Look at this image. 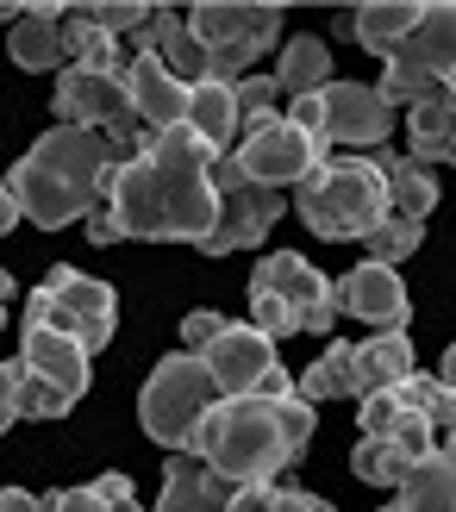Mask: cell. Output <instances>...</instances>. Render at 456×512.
<instances>
[{
  "label": "cell",
  "instance_id": "d6986e66",
  "mask_svg": "<svg viewBox=\"0 0 456 512\" xmlns=\"http://www.w3.org/2000/svg\"><path fill=\"white\" fill-rule=\"evenodd\" d=\"M182 125L194 132V144L207 150V157H232V144H238V107H232V82H194L188 88V113Z\"/></svg>",
  "mask_w": 456,
  "mask_h": 512
},
{
  "label": "cell",
  "instance_id": "83f0119b",
  "mask_svg": "<svg viewBox=\"0 0 456 512\" xmlns=\"http://www.w3.org/2000/svg\"><path fill=\"white\" fill-rule=\"evenodd\" d=\"M419 238H425V219H407V213H382V219H375V225H369V232H363L357 244L369 250L363 263L400 269V263H407V256L419 250Z\"/></svg>",
  "mask_w": 456,
  "mask_h": 512
},
{
  "label": "cell",
  "instance_id": "9c48e42d",
  "mask_svg": "<svg viewBox=\"0 0 456 512\" xmlns=\"http://www.w3.org/2000/svg\"><path fill=\"white\" fill-rule=\"evenodd\" d=\"M232 163L250 175V182H263V188H294L307 169H319V163H325V138L300 132V125H288L282 113H269L263 125L238 132Z\"/></svg>",
  "mask_w": 456,
  "mask_h": 512
},
{
  "label": "cell",
  "instance_id": "6da1fadb",
  "mask_svg": "<svg viewBox=\"0 0 456 512\" xmlns=\"http://www.w3.org/2000/svg\"><path fill=\"white\" fill-rule=\"evenodd\" d=\"M213 157L194 144L188 125H169V132H150L138 157L113 163L107 175V207L119 238L138 244H200L219 219V194L207 182Z\"/></svg>",
  "mask_w": 456,
  "mask_h": 512
},
{
  "label": "cell",
  "instance_id": "ac0fdd59",
  "mask_svg": "<svg viewBox=\"0 0 456 512\" xmlns=\"http://www.w3.org/2000/svg\"><path fill=\"white\" fill-rule=\"evenodd\" d=\"M125 100H132V113L144 119V132H169V125H182V113H188V82H175L150 50H138V57L125 63Z\"/></svg>",
  "mask_w": 456,
  "mask_h": 512
},
{
  "label": "cell",
  "instance_id": "ab89813d",
  "mask_svg": "<svg viewBox=\"0 0 456 512\" xmlns=\"http://www.w3.org/2000/svg\"><path fill=\"white\" fill-rule=\"evenodd\" d=\"M275 512H332V500H319L307 488H275Z\"/></svg>",
  "mask_w": 456,
  "mask_h": 512
},
{
  "label": "cell",
  "instance_id": "1f68e13d",
  "mask_svg": "<svg viewBox=\"0 0 456 512\" xmlns=\"http://www.w3.org/2000/svg\"><path fill=\"white\" fill-rule=\"evenodd\" d=\"M7 406H13V419H63L75 400H69L63 388H50V381H38L32 369H25V381L7 394Z\"/></svg>",
  "mask_w": 456,
  "mask_h": 512
},
{
  "label": "cell",
  "instance_id": "f6af8a7d",
  "mask_svg": "<svg viewBox=\"0 0 456 512\" xmlns=\"http://www.w3.org/2000/svg\"><path fill=\"white\" fill-rule=\"evenodd\" d=\"M13 225H19V200L7 194V182H0V232H13Z\"/></svg>",
  "mask_w": 456,
  "mask_h": 512
},
{
  "label": "cell",
  "instance_id": "3957f363",
  "mask_svg": "<svg viewBox=\"0 0 456 512\" xmlns=\"http://www.w3.org/2000/svg\"><path fill=\"white\" fill-rule=\"evenodd\" d=\"M188 456H200L219 481H275V469L294 463L282 444V400H257V394L213 400L194 425Z\"/></svg>",
  "mask_w": 456,
  "mask_h": 512
},
{
  "label": "cell",
  "instance_id": "7dc6e473",
  "mask_svg": "<svg viewBox=\"0 0 456 512\" xmlns=\"http://www.w3.org/2000/svg\"><path fill=\"white\" fill-rule=\"evenodd\" d=\"M7 425H13V406H7V400H0V431H7Z\"/></svg>",
  "mask_w": 456,
  "mask_h": 512
},
{
  "label": "cell",
  "instance_id": "836d02e7",
  "mask_svg": "<svg viewBox=\"0 0 456 512\" xmlns=\"http://www.w3.org/2000/svg\"><path fill=\"white\" fill-rule=\"evenodd\" d=\"M313 425H319V413H313V406L307 400H282V444H288V456H294V463H300V456H307V444H313Z\"/></svg>",
  "mask_w": 456,
  "mask_h": 512
},
{
  "label": "cell",
  "instance_id": "52a82bcc",
  "mask_svg": "<svg viewBox=\"0 0 456 512\" xmlns=\"http://www.w3.org/2000/svg\"><path fill=\"white\" fill-rule=\"evenodd\" d=\"M25 325H50V331H63V338H75L94 356V350H107L113 331H119V294L100 275H82V269L63 263V269L44 275V288L32 300H25Z\"/></svg>",
  "mask_w": 456,
  "mask_h": 512
},
{
  "label": "cell",
  "instance_id": "e575fe53",
  "mask_svg": "<svg viewBox=\"0 0 456 512\" xmlns=\"http://www.w3.org/2000/svg\"><path fill=\"white\" fill-rule=\"evenodd\" d=\"M250 325H257L269 344H275V338H294V331H300L294 313H288V306L275 300V294H250Z\"/></svg>",
  "mask_w": 456,
  "mask_h": 512
},
{
  "label": "cell",
  "instance_id": "ee69618b",
  "mask_svg": "<svg viewBox=\"0 0 456 512\" xmlns=\"http://www.w3.org/2000/svg\"><path fill=\"white\" fill-rule=\"evenodd\" d=\"M19 381H25V363H19V356H13V363H0V400H7Z\"/></svg>",
  "mask_w": 456,
  "mask_h": 512
},
{
  "label": "cell",
  "instance_id": "60d3db41",
  "mask_svg": "<svg viewBox=\"0 0 456 512\" xmlns=\"http://www.w3.org/2000/svg\"><path fill=\"white\" fill-rule=\"evenodd\" d=\"M94 494L107 500V506H119V500H138V494H132V475H119V469H107V475H100V481H94Z\"/></svg>",
  "mask_w": 456,
  "mask_h": 512
},
{
  "label": "cell",
  "instance_id": "ba28073f",
  "mask_svg": "<svg viewBox=\"0 0 456 512\" xmlns=\"http://www.w3.org/2000/svg\"><path fill=\"white\" fill-rule=\"evenodd\" d=\"M207 182H213V194H219V219H213V232L194 244V250H207V256H232V250L263 244V238H269V225L288 213L282 188L250 182V175H244L232 157H219V163L207 169Z\"/></svg>",
  "mask_w": 456,
  "mask_h": 512
},
{
  "label": "cell",
  "instance_id": "30bf717a",
  "mask_svg": "<svg viewBox=\"0 0 456 512\" xmlns=\"http://www.w3.org/2000/svg\"><path fill=\"white\" fill-rule=\"evenodd\" d=\"M250 294H275L294 313L300 331H332L338 325V300L332 281H325L300 250H269L257 269H250Z\"/></svg>",
  "mask_w": 456,
  "mask_h": 512
},
{
  "label": "cell",
  "instance_id": "b9f144b4",
  "mask_svg": "<svg viewBox=\"0 0 456 512\" xmlns=\"http://www.w3.org/2000/svg\"><path fill=\"white\" fill-rule=\"evenodd\" d=\"M88 244H119V232H113L107 207H94V213H88Z\"/></svg>",
  "mask_w": 456,
  "mask_h": 512
},
{
  "label": "cell",
  "instance_id": "7c38bea8",
  "mask_svg": "<svg viewBox=\"0 0 456 512\" xmlns=\"http://www.w3.org/2000/svg\"><path fill=\"white\" fill-rule=\"evenodd\" d=\"M50 113L63 125H82V132H107L119 113H132V100H125V69L63 63L57 69V94H50Z\"/></svg>",
  "mask_w": 456,
  "mask_h": 512
},
{
  "label": "cell",
  "instance_id": "74e56055",
  "mask_svg": "<svg viewBox=\"0 0 456 512\" xmlns=\"http://www.w3.org/2000/svg\"><path fill=\"white\" fill-rule=\"evenodd\" d=\"M38 506H44V512H113L94 488H57V494H38Z\"/></svg>",
  "mask_w": 456,
  "mask_h": 512
},
{
  "label": "cell",
  "instance_id": "8fae6325",
  "mask_svg": "<svg viewBox=\"0 0 456 512\" xmlns=\"http://www.w3.org/2000/svg\"><path fill=\"white\" fill-rule=\"evenodd\" d=\"M394 125H400V113L369 82H338L332 75V82L319 88V132H325V144H350V150L369 157V150L388 144Z\"/></svg>",
  "mask_w": 456,
  "mask_h": 512
},
{
  "label": "cell",
  "instance_id": "8992f818",
  "mask_svg": "<svg viewBox=\"0 0 456 512\" xmlns=\"http://www.w3.org/2000/svg\"><path fill=\"white\" fill-rule=\"evenodd\" d=\"M213 400H219V388H213V375L200 369V356H194V350L163 356V363L150 369L144 394H138L144 438H150V444H163L169 456H188L194 425H200V413H207Z\"/></svg>",
  "mask_w": 456,
  "mask_h": 512
},
{
  "label": "cell",
  "instance_id": "8d00e7d4",
  "mask_svg": "<svg viewBox=\"0 0 456 512\" xmlns=\"http://www.w3.org/2000/svg\"><path fill=\"white\" fill-rule=\"evenodd\" d=\"M225 512H275V481H232Z\"/></svg>",
  "mask_w": 456,
  "mask_h": 512
},
{
  "label": "cell",
  "instance_id": "e0dca14e",
  "mask_svg": "<svg viewBox=\"0 0 456 512\" xmlns=\"http://www.w3.org/2000/svg\"><path fill=\"white\" fill-rule=\"evenodd\" d=\"M450 57H456V7L432 0L419 7V25L388 50V69H413V75H432V82H450Z\"/></svg>",
  "mask_w": 456,
  "mask_h": 512
},
{
  "label": "cell",
  "instance_id": "4316f807",
  "mask_svg": "<svg viewBox=\"0 0 456 512\" xmlns=\"http://www.w3.org/2000/svg\"><path fill=\"white\" fill-rule=\"evenodd\" d=\"M275 75V88L282 94H319L325 82H332V50H325V38H288L282 44V63L269 69Z\"/></svg>",
  "mask_w": 456,
  "mask_h": 512
},
{
  "label": "cell",
  "instance_id": "ffe728a7",
  "mask_svg": "<svg viewBox=\"0 0 456 512\" xmlns=\"http://www.w3.org/2000/svg\"><path fill=\"white\" fill-rule=\"evenodd\" d=\"M394 506L400 512H456V469H450V444L425 450L419 463H407V475L394 481Z\"/></svg>",
  "mask_w": 456,
  "mask_h": 512
},
{
  "label": "cell",
  "instance_id": "9a60e30c",
  "mask_svg": "<svg viewBox=\"0 0 456 512\" xmlns=\"http://www.w3.org/2000/svg\"><path fill=\"white\" fill-rule=\"evenodd\" d=\"M19 363L32 369L38 381H50V388H63L69 400H82L88 394V363L94 356L75 344V338H63V331H50V325H19Z\"/></svg>",
  "mask_w": 456,
  "mask_h": 512
},
{
  "label": "cell",
  "instance_id": "f35d334b",
  "mask_svg": "<svg viewBox=\"0 0 456 512\" xmlns=\"http://www.w3.org/2000/svg\"><path fill=\"white\" fill-rule=\"evenodd\" d=\"M219 313H213V306H200V313H188L182 319V338H188V350H200V344H207V338H219Z\"/></svg>",
  "mask_w": 456,
  "mask_h": 512
},
{
  "label": "cell",
  "instance_id": "7402d4cb",
  "mask_svg": "<svg viewBox=\"0 0 456 512\" xmlns=\"http://www.w3.org/2000/svg\"><path fill=\"white\" fill-rule=\"evenodd\" d=\"M369 163H375V175H382V188H388V213L425 219V213L438 207V182H432V169H425V163L394 157V150H369Z\"/></svg>",
  "mask_w": 456,
  "mask_h": 512
},
{
  "label": "cell",
  "instance_id": "681fc988",
  "mask_svg": "<svg viewBox=\"0 0 456 512\" xmlns=\"http://www.w3.org/2000/svg\"><path fill=\"white\" fill-rule=\"evenodd\" d=\"M382 512H400V506H382Z\"/></svg>",
  "mask_w": 456,
  "mask_h": 512
},
{
  "label": "cell",
  "instance_id": "5b68a950",
  "mask_svg": "<svg viewBox=\"0 0 456 512\" xmlns=\"http://www.w3.org/2000/svg\"><path fill=\"white\" fill-rule=\"evenodd\" d=\"M194 44L207 50V82H238V75L263 57V50L282 38V7H263V0H200L182 13Z\"/></svg>",
  "mask_w": 456,
  "mask_h": 512
},
{
  "label": "cell",
  "instance_id": "484cf974",
  "mask_svg": "<svg viewBox=\"0 0 456 512\" xmlns=\"http://www.w3.org/2000/svg\"><path fill=\"white\" fill-rule=\"evenodd\" d=\"M344 19H350V38H357L363 50H375V57L388 63V50H394V44L419 25V0H369V7L344 13Z\"/></svg>",
  "mask_w": 456,
  "mask_h": 512
},
{
  "label": "cell",
  "instance_id": "277c9868",
  "mask_svg": "<svg viewBox=\"0 0 456 512\" xmlns=\"http://www.w3.org/2000/svg\"><path fill=\"white\" fill-rule=\"evenodd\" d=\"M294 213L332 244H357L388 213V188L369 157H325L294 182Z\"/></svg>",
  "mask_w": 456,
  "mask_h": 512
},
{
  "label": "cell",
  "instance_id": "d590c367",
  "mask_svg": "<svg viewBox=\"0 0 456 512\" xmlns=\"http://www.w3.org/2000/svg\"><path fill=\"white\" fill-rule=\"evenodd\" d=\"M400 419H407V413L394 406V394H388V388H382V394H363V413H357L363 438H388V431H394Z\"/></svg>",
  "mask_w": 456,
  "mask_h": 512
},
{
  "label": "cell",
  "instance_id": "f546056e",
  "mask_svg": "<svg viewBox=\"0 0 456 512\" xmlns=\"http://www.w3.org/2000/svg\"><path fill=\"white\" fill-rule=\"evenodd\" d=\"M350 475L369 481V488H394V481L407 475V456H400L388 438H363L357 450H350Z\"/></svg>",
  "mask_w": 456,
  "mask_h": 512
},
{
  "label": "cell",
  "instance_id": "bcb514c9",
  "mask_svg": "<svg viewBox=\"0 0 456 512\" xmlns=\"http://www.w3.org/2000/svg\"><path fill=\"white\" fill-rule=\"evenodd\" d=\"M7 294H13V275H7V269H0V300H7Z\"/></svg>",
  "mask_w": 456,
  "mask_h": 512
},
{
  "label": "cell",
  "instance_id": "5bb4252c",
  "mask_svg": "<svg viewBox=\"0 0 456 512\" xmlns=\"http://www.w3.org/2000/svg\"><path fill=\"white\" fill-rule=\"evenodd\" d=\"M332 300H338V313L363 319L369 331H400L407 325V281H400V269L357 263L344 281H332Z\"/></svg>",
  "mask_w": 456,
  "mask_h": 512
},
{
  "label": "cell",
  "instance_id": "c3c4849f",
  "mask_svg": "<svg viewBox=\"0 0 456 512\" xmlns=\"http://www.w3.org/2000/svg\"><path fill=\"white\" fill-rule=\"evenodd\" d=\"M113 512H144V506H138V500H119V506H113Z\"/></svg>",
  "mask_w": 456,
  "mask_h": 512
},
{
  "label": "cell",
  "instance_id": "4dcf8cb0",
  "mask_svg": "<svg viewBox=\"0 0 456 512\" xmlns=\"http://www.w3.org/2000/svg\"><path fill=\"white\" fill-rule=\"evenodd\" d=\"M275 75L269 69H250V75H238L232 82V107H238V132H250V125H263L269 113H275Z\"/></svg>",
  "mask_w": 456,
  "mask_h": 512
},
{
  "label": "cell",
  "instance_id": "44dd1931",
  "mask_svg": "<svg viewBox=\"0 0 456 512\" xmlns=\"http://www.w3.org/2000/svg\"><path fill=\"white\" fill-rule=\"evenodd\" d=\"M225 494H232V481H219L200 456H169L157 512H225Z\"/></svg>",
  "mask_w": 456,
  "mask_h": 512
},
{
  "label": "cell",
  "instance_id": "cb8c5ba5",
  "mask_svg": "<svg viewBox=\"0 0 456 512\" xmlns=\"http://www.w3.org/2000/svg\"><path fill=\"white\" fill-rule=\"evenodd\" d=\"M400 125H407V144H413L407 157H413V163H425V169H432V163H450V150H456V100H450V94L407 107V119H400Z\"/></svg>",
  "mask_w": 456,
  "mask_h": 512
},
{
  "label": "cell",
  "instance_id": "7bdbcfd3",
  "mask_svg": "<svg viewBox=\"0 0 456 512\" xmlns=\"http://www.w3.org/2000/svg\"><path fill=\"white\" fill-rule=\"evenodd\" d=\"M0 512H44L38 494H25V488H0Z\"/></svg>",
  "mask_w": 456,
  "mask_h": 512
},
{
  "label": "cell",
  "instance_id": "f1b7e54d",
  "mask_svg": "<svg viewBox=\"0 0 456 512\" xmlns=\"http://www.w3.org/2000/svg\"><path fill=\"white\" fill-rule=\"evenodd\" d=\"M394 406H400V413H413V419H425V425H432V431H444L450 425V381H438V375H400L394 381Z\"/></svg>",
  "mask_w": 456,
  "mask_h": 512
},
{
  "label": "cell",
  "instance_id": "603a6c76",
  "mask_svg": "<svg viewBox=\"0 0 456 512\" xmlns=\"http://www.w3.org/2000/svg\"><path fill=\"white\" fill-rule=\"evenodd\" d=\"M350 350H357V400L394 388L400 375H413V344H407V331H369V338L350 344Z\"/></svg>",
  "mask_w": 456,
  "mask_h": 512
},
{
  "label": "cell",
  "instance_id": "d6a6232c",
  "mask_svg": "<svg viewBox=\"0 0 456 512\" xmlns=\"http://www.w3.org/2000/svg\"><path fill=\"white\" fill-rule=\"evenodd\" d=\"M88 19H94L107 38H132L138 25L150 19V7H144V0H100V7H88Z\"/></svg>",
  "mask_w": 456,
  "mask_h": 512
},
{
  "label": "cell",
  "instance_id": "4fadbf2b",
  "mask_svg": "<svg viewBox=\"0 0 456 512\" xmlns=\"http://www.w3.org/2000/svg\"><path fill=\"white\" fill-rule=\"evenodd\" d=\"M194 356H200V369L213 375L219 400H232V394H257V381L275 369V344L263 338L257 325H232V319H225V325H219V338H207Z\"/></svg>",
  "mask_w": 456,
  "mask_h": 512
},
{
  "label": "cell",
  "instance_id": "2e32d148",
  "mask_svg": "<svg viewBox=\"0 0 456 512\" xmlns=\"http://www.w3.org/2000/svg\"><path fill=\"white\" fill-rule=\"evenodd\" d=\"M0 19H7V50L19 69H63V7L57 0H32V7H7L0 0Z\"/></svg>",
  "mask_w": 456,
  "mask_h": 512
},
{
  "label": "cell",
  "instance_id": "7a4b0ae2",
  "mask_svg": "<svg viewBox=\"0 0 456 512\" xmlns=\"http://www.w3.org/2000/svg\"><path fill=\"white\" fill-rule=\"evenodd\" d=\"M107 175H113L107 138L82 132V125H50V132L7 169V194L19 200V219L44 225V232H63L69 219H88L100 207Z\"/></svg>",
  "mask_w": 456,
  "mask_h": 512
},
{
  "label": "cell",
  "instance_id": "f907efd6",
  "mask_svg": "<svg viewBox=\"0 0 456 512\" xmlns=\"http://www.w3.org/2000/svg\"><path fill=\"white\" fill-rule=\"evenodd\" d=\"M0 325H7V313H0Z\"/></svg>",
  "mask_w": 456,
  "mask_h": 512
},
{
  "label": "cell",
  "instance_id": "d4e9b609",
  "mask_svg": "<svg viewBox=\"0 0 456 512\" xmlns=\"http://www.w3.org/2000/svg\"><path fill=\"white\" fill-rule=\"evenodd\" d=\"M294 400H307L313 413L325 400H357V350H350V344H325L319 363H307L294 375Z\"/></svg>",
  "mask_w": 456,
  "mask_h": 512
}]
</instances>
